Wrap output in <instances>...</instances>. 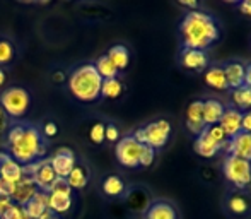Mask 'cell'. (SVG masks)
Segmentation results:
<instances>
[{
    "label": "cell",
    "instance_id": "obj_1",
    "mask_svg": "<svg viewBox=\"0 0 251 219\" xmlns=\"http://www.w3.org/2000/svg\"><path fill=\"white\" fill-rule=\"evenodd\" d=\"M179 33L183 38L185 48L205 52L212 43L219 40L221 31L214 17H210L203 10H192L186 12L179 24Z\"/></svg>",
    "mask_w": 251,
    "mask_h": 219
},
{
    "label": "cell",
    "instance_id": "obj_2",
    "mask_svg": "<svg viewBox=\"0 0 251 219\" xmlns=\"http://www.w3.org/2000/svg\"><path fill=\"white\" fill-rule=\"evenodd\" d=\"M67 86L75 100L82 103H93L101 98L102 77L98 74L94 63H82L67 77Z\"/></svg>",
    "mask_w": 251,
    "mask_h": 219
},
{
    "label": "cell",
    "instance_id": "obj_3",
    "mask_svg": "<svg viewBox=\"0 0 251 219\" xmlns=\"http://www.w3.org/2000/svg\"><path fill=\"white\" fill-rule=\"evenodd\" d=\"M47 147L48 142L41 134V130L33 123H26V129H24L21 139L12 146H7V149H9L10 156L21 166H27L43 160L47 154Z\"/></svg>",
    "mask_w": 251,
    "mask_h": 219
},
{
    "label": "cell",
    "instance_id": "obj_4",
    "mask_svg": "<svg viewBox=\"0 0 251 219\" xmlns=\"http://www.w3.org/2000/svg\"><path fill=\"white\" fill-rule=\"evenodd\" d=\"M132 137L137 142L149 146L154 151L162 149L168 144L169 137H171V123L164 118L154 120V122L147 123L146 127H139L132 134Z\"/></svg>",
    "mask_w": 251,
    "mask_h": 219
},
{
    "label": "cell",
    "instance_id": "obj_5",
    "mask_svg": "<svg viewBox=\"0 0 251 219\" xmlns=\"http://www.w3.org/2000/svg\"><path fill=\"white\" fill-rule=\"evenodd\" d=\"M31 94L21 86H10L0 93V107L9 115L10 120L24 116L29 110Z\"/></svg>",
    "mask_w": 251,
    "mask_h": 219
},
{
    "label": "cell",
    "instance_id": "obj_6",
    "mask_svg": "<svg viewBox=\"0 0 251 219\" xmlns=\"http://www.w3.org/2000/svg\"><path fill=\"white\" fill-rule=\"evenodd\" d=\"M222 173H224L226 180L239 190L251 185V161L236 156H226Z\"/></svg>",
    "mask_w": 251,
    "mask_h": 219
},
{
    "label": "cell",
    "instance_id": "obj_7",
    "mask_svg": "<svg viewBox=\"0 0 251 219\" xmlns=\"http://www.w3.org/2000/svg\"><path fill=\"white\" fill-rule=\"evenodd\" d=\"M142 147H144V144L137 142L132 137V134H128V136L122 137V139L116 142V147H115L116 160H118L120 164L125 166V168H139Z\"/></svg>",
    "mask_w": 251,
    "mask_h": 219
},
{
    "label": "cell",
    "instance_id": "obj_8",
    "mask_svg": "<svg viewBox=\"0 0 251 219\" xmlns=\"http://www.w3.org/2000/svg\"><path fill=\"white\" fill-rule=\"evenodd\" d=\"M221 151L227 153V156H236L241 160L251 161V134L239 132L236 137L227 139L221 146Z\"/></svg>",
    "mask_w": 251,
    "mask_h": 219
},
{
    "label": "cell",
    "instance_id": "obj_9",
    "mask_svg": "<svg viewBox=\"0 0 251 219\" xmlns=\"http://www.w3.org/2000/svg\"><path fill=\"white\" fill-rule=\"evenodd\" d=\"M48 161H50L53 171H55L56 176H60V178H67V176H69V173L72 171L74 166H75V163H77L74 151L67 149V147L58 149Z\"/></svg>",
    "mask_w": 251,
    "mask_h": 219
},
{
    "label": "cell",
    "instance_id": "obj_10",
    "mask_svg": "<svg viewBox=\"0 0 251 219\" xmlns=\"http://www.w3.org/2000/svg\"><path fill=\"white\" fill-rule=\"evenodd\" d=\"M219 125L224 130L227 139H232V137H236L239 132H243V111H239V110H236V108H226Z\"/></svg>",
    "mask_w": 251,
    "mask_h": 219
},
{
    "label": "cell",
    "instance_id": "obj_11",
    "mask_svg": "<svg viewBox=\"0 0 251 219\" xmlns=\"http://www.w3.org/2000/svg\"><path fill=\"white\" fill-rule=\"evenodd\" d=\"M179 62L185 69L201 72L208 67V56L201 50H193V48H183L179 54Z\"/></svg>",
    "mask_w": 251,
    "mask_h": 219
},
{
    "label": "cell",
    "instance_id": "obj_12",
    "mask_svg": "<svg viewBox=\"0 0 251 219\" xmlns=\"http://www.w3.org/2000/svg\"><path fill=\"white\" fill-rule=\"evenodd\" d=\"M203 101L201 100H195L188 105L186 108V127L188 130L193 134V136L199 137L205 129V123H203Z\"/></svg>",
    "mask_w": 251,
    "mask_h": 219
},
{
    "label": "cell",
    "instance_id": "obj_13",
    "mask_svg": "<svg viewBox=\"0 0 251 219\" xmlns=\"http://www.w3.org/2000/svg\"><path fill=\"white\" fill-rule=\"evenodd\" d=\"M0 176L12 183L23 180V166L17 163L9 153H0Z\"/></svg>",
    "mask_w": 251,
    "mask_h": 219
},
{
    "label": "cell",
    "instance_id": "obj_14",
    "mask_svg": "<svg viewBox=\"0 0 251 219\" xmlns=\"http://www.w3.org/2000/svg\"><path fill=\"white\" fill-rule=\"evenodd\" d=\"M38 192H40V190H38V187L34 185L33 180H31V178H23L21 182L16 183V187H14L12 200H14V204H17V206L23 207L24 204L29 202V200L33 199Z\"/></svg>",
    "mask_w": 251,
    "mask_h": 219
},
{
    "label": "cell",
    "instance_id": "obj_15",
    "mask_svg": "<svg viewBox=\"0 0 251 219\" xmlns=\"http://www.w3.org/2000/svg\"><path fill=\"white\" fill-rule=\"evenodd\" d=\"M226 207H227L229 214L236 218H243L246 214H250L251 211V200L246 193L243 192H236V193H231L226 200Z\"/></svg>",
    "mask_w": 251,
    "mask_h": 219
},
{
    "label": "cell",
    "instance_id": "obj_16",
    "mask_svg": "<svg viewBox=\"0 0 251 219\" xmlns=\"http://www.w3.org/2000/svg\"><path fill=\"white\" fill-rule=\"evenodd\" d=\"M224 76L227 81L229 89H238V87L245 86V69L246 65L241 62H227L224 67Z\"/></svg>",
    "mask_w": 251,
    "mask_h": 219
},
{
    "label": "cell",
    "instance_id": "obj_17",
    "mask_svg": "<svg viewBox=\"0 0 251 219\" xmlns=\"http://www.w3.org/2000/svg\"><path fill=\"white\" fill-rule=\"evenodd\" d=\"M23 209L27 219H40L48 211V193L38 192L29 202L24 204Z\"/></svg>",
    "mask_w": 251,
    "mask_h": 219
},
{
    "label": "cell",
    "instance_id": "obj_18",
    "mask_svg": "<svg viewBox=\"0 0 251 219\" xmlns=\"http://www.w3.org/2000/svg\"><path fill=\"white\" fill-rule=\"evenodd\" d=\"M146 219H178V211L171 202L155 200L147 209Z\"/></svg>",
    "mask_w": 251,
    "mask_h": 219
},
{
    "label": "cell",
    "instance_id": "obj_19",
    "mask_svg": "<svg viewBox=\"0 0 251 219\" xmlns=\"http://www.w3.org/2000/svg\"><path fill=\"white\" fill-rule=\"evenodd\" d=\"M203 123L207 125H215V123L221 122L222 115L226 111V107L221 100H215V98H210V100L203 101Z\"/></svg>",
    "mask_w": 251,
    "mask_h": 219
},
{
    "label": "cell",
    "instance_id": "obj_20",
    "mask_svg": "<svg viewBox=\"0 0 251 219\" xmlns=\"http://www.w3.org/2000/svg\"><path fill=\"white\" fill-rule=\"evenodd\" d=\"M91 171L87 168L86 163H75L74 169L67 176V182H69L70 189L72 190H84L89 183Z\"/></svg>",
    "mask_w": 251,
    "mask_h": 219
},
{
    "label": "cell",
    "instance_id": "obj_21",
    "mask_svg": "<svg viewBox=\"0 0 251 219\" xmlns=\"http://www.w3.org/2000/svg\"><path fill=\"white\" fill-rule=\"evenodd\" d=\"M203 81L208 87L215 91H229L227 87V81H226L224 76V69L221 65H212L205 69L203 74Z\"/></svg>",
    "mask_w": 251,
    "mask_h": 219
},
{
    "label": "cell",
    "instance_id": "obj_22",
    "mask_svg": "<svg viewBox=\"0 0 251 219\" xmlns=\"http://www.w3.org/2000/svg\"><path fill=\"white\" fill-rule=\"evenodd\" d=\"M101 190H102V193H104L106 197H111V199H115V197H122L123 193H125L126 185L118 175H108L104 180H102Z\"/></svg>",
    "mask_w": 251,
    "mask_h": 219
},
{
    "label": "cell",
    "instance_id": "obj_23",
    "mask_svg": "<svg viewBox=\"0 0 251 219\" xmlns=\"http://www.w3.org/2000/svg\"><path fill=\"white\" fill-rule=\"evenodd\" d=\"M193 149H195V153L201 158H214L215 154L221 151V146H217V144H215L214 140L207 136V134L201 132L200 136L195 139Z\"/></svg>",
    "mask_w": 251,
    "mask_h": 219
},
{
    "label": "cell",
    "instance_id": "obj_24",
    "mask_svg": "<svg viewBox=\"0 0 251 219\" xmlns=\"http://www.w3.org/2000/svg\"><path fill=\"white\" fill-rule=\"evenodd\" d=\"M17 56V47L14 43L12 38L5 36V34H0V67L5 69L7 65L16 60Z\"/></svg>",
    "mask_w": 251,
    "mask_h": 219
},
{
    "label": "cell",
    "instance_id": "obj_25",
    "mask_svg": "<svg viewBox=\"0 0 251 219\" xmlns=\"http://www.w3.org/2000/svg\"><path fill=\"white\" fill-rule=\"evenodd\" d=\"M108 58L113 62V65L120 70H125L130 63V50L125 47V45H113L108 50Z\"/></svg>",
    "mask_w": 251,
    "mask_h": 219
},
{
    "label": "cell",
    "instance_id": "obj_26",
    "mask_svg": "<svg viewBox=\"0 0 251 219\" xmlns=\"http://www.w3.org/2000/svg\"><path fill=\"white\" fill-rule=\"evenodd\" d=\"M72 207V195H62V193H48V209L55 214L69 213Z\"/></svg>",
    "mask_w": 251,
    "mask_h": 219
},
{
    "label": "cell",
    "instance_id": "obj_27",
    "mask_svg": "<svg viewBox=\"0 0 251 219\" xmlns=\"http://www.w3.org/2000/svg\"><path fill=\"white\" fill-rule=\"evenodd\" d=\"M0 219H27L24 209L12 199H0Z\"/></svg>",
    "mask_w": 251,
    "mask_h": 219
},
{
    "label": "cell",
    "instance_id": "obj_28",
    "mask_svg": "<svg viewBox=\"0 0 251 219\" xmlns=\"http://www.w3.org/2000/svg\"><path fill=\"white\" fill-rule=\"evenodd\" d=\"M231 101L236 110H251V87L241 86L231 91Z\"/></svg>",
    "mask_w": 251,
    "mask_h": 219
},
{
    "label": "cell",
    "instance_id": "obj_29",
    "mask_svg": "<svg viewBox=\"0 0 251 219\" xmlns=\"http://www.w3.org/2000/svg\"><path fill=\"white\" fill-rule=\"evenodd\" d=\"M122 93H123V82L118 77L102 81V86H101L102 98H106V100H116V98L122 96Z\"/></svg>",
    "mask_w": 251,
    "mask_h": 219
},
{
    "label": "cell",
    "instance_id": "obj_30",
    "mask_svg": "<svg viewBox=\"0 0 251 219\" xmlns=\"http://www.w3.org/2000/svg\"><path fill=\"white\" fill-rule=\"evenodd\" d=\"M94 67H96L98 74L102 77V81L118 77V69L113 65V62L108 58V55H101L100 58L94 62Z\"/></svg>",
    "mask_w": 251,
    "mask_h": 219
},
{
    "label": "cell",
    "instance_id": "obj_31",
    "mask_svg": "<svg viewBox=\"0 0 251 219\" xmlns=\"http://www.w3.org/2000/svg\"><path fill=\"white\" fill-rule=\"evenodd\" d=\"M203 132L207 134V136L210 137V139L214 140L217 146H222V144L227 140V136L224 134V130L221 129V125H219V123H215V125H207L203 129Z\"/></svg>",
    "mask_w": 251,
    "mask_h": 219
},
{
    "label": "cell",
    "instance_id": "obj_32",
    "mask_svg": "<svg viewBox=\"0 0 251 219\" xmlns=\"http://www.w3.org/2000/svg\"><path fill=\"white\" fill-rule=\"evenodd\" d=\"M48 193H62V195H72V189H70L67 178H60V176H56V180L53 182V185L50 187Z\"/></svg>",
    "mask_w": 251,
    "mask_h": 219
},
{
    "label": "cell",
    "instance_id": "obj_33",
    "mask_svg": "<svg viewBox=\"0 0 251 219\" xmlns=\"http://www.w3.org/2000/svg\"><path fill=\"white\" fill-rule=\"evenodd\" d=\"M89 140L96 146H101L104 142V123L98 122L94 123L93 127L89 129Z\"/></svg>",
    "mask_w": 251,
    "mask_h": 219
},
{
    "label": "cell",
    "instance_id": "obj_34",
    "mask_svg": "<svg viewBox=\"0 0 251 219\" xmlns=\"http://www.w3.org/2000/svg\"><path fill=\"white\" fill-rule=\"evenodd\" d=\"M154 160H155V151L149 146H144L142 153H140L139 166H142V168H149V166L154 163Z\"/></svg>",
    "mask_w": 251,
    "mask_h": 219
},
{
    "label": "cell",
    "instance_id": "obj_35",
    "mask_svg": "<svg viewBox=\"0 0 251 219\" xmlns=\"http://www.w3.org/2000/svg\"><path fill=\"white\" fill-rule=\"evenodd\" d=\"M14 187H16V183L9 182V180L0 176V199H12Z\"/></svg>",
    "mask_w": 251,
    "mask_h": 219
},
{
    "label": "cell",
    "instance_id": "obj_36",
    "mask_svg": "<svg viewBox=\"0 0 251 219\" xmlns=\"http://www.w3.org/2000/svg\"><path fill=\"white\" fill-rule=\"evenodd\" d=\"M120 139H122V136H120V129L115 125V123H108V125H104V140H108V142H118Z\"/></svg>",
    "mask_w": 251,
    "mask_h": 219
},
{
    "label": "cell",
    "instance_id": "obj_37",
    "mask_svg": "<svg viewBox=\"0 0 251 219\" xmlns=\"http://www.w3.org/2000/svg\"><path fill=\"white\" fill-rule=\"evenodd\" d=\"M41 134L45 136V139H51V137H55L56 134H58V127H56V123L48 122V123H45V125H43Z\"/></svg>",
    "mask_w": 251,
    "mask_h": 219
},
{
    "label": "cell",
    "instance_id": "obj_38",
    "mask_svg": "<svg viewBox=\"0 0 251 219\" xmlns=\"http://www.w3.org/2000/svg\"><path fill=\"white\" fill-rule=\"evenodd\" d=\"M10 125H12V120L9 118V115H7V113L3 111V108L0 107V134L7 132Z\"/></svg>",
    "mask_w": 251,
    "mask_h": 219
},
{
    "label": "cell",
    "instance_id": "obj_39",
    "mask_svg": "<svg viewBox=\"0 0 251 219\" xmlns=\"http://www.w3.org/2000/svg\"><path fill=\"white\" fill-rule=\"evenodd\" d=\"M243 132L251 134V110L243 113Z\"/></svg>",
    "mask_w": 251,
    "mask_h": 219
},
{
    "label": "cell",
    "instance_id": "obj_40",
    "mask_svg": "<svg viewBox=\"0 0 251 219\" xmlns=\"http://www.w3.org/2000/svg\"><path fill=\"white\" fill-rule=\"evenodd\" d=\"M239 10H241L243 14H246V16L251 17V0H245V2L239 3Z\"/></svg>",
    "mask_w": 251,
    "mask_h": 219
},
{
    "label": "cell",
    "instance_id": "obj_41",
    "mask_svg": "<svg viewBox=\"0 0 251 219\" xmlns=\"http://www.w3.org/2000/svg\"><path fill=\"white\" fill-rule=\"evenodd\" d=\"M245 86L251 87V63H248L245 69Z\"/></svg>",
    "mask_w": 251,
    "mask_h": 219
},
{
    "label": "cell",
    "instance_id": "obj_42",
    "mask_svg": "<svg viewBox=\"0 0 251 219\" xmlns=\"http://www.w3.org/2000/svg\"><path fill=\"white\" fill-rule=\"evenodd\" d=\"M5 84H7V72H5V69L0 67V89H2Z\"/></svg>",
    "mask_w": 251,
    "mask_h": 219
},
{
    "label": "cell",
    "instance_id": "obj_43",
    "mask_svg": "<svg viewBox=\"0 0 251 219\" xmlns=\"http://www.w3.org/2000/svg\"><path fill=\"white\" fill-rule=\"evenodd\" d=\"M40 219H60V218H58V214L51 213V211H50V209H48V211H47V213H45V214H43V216H41Z\"/></svg>",
    "mask_w": 251,
    "mask_h": 219
},
{
    "label": "cell",
    "instance_id": "obj_44",
    "mask_svg": "<svg viewBox=\"0 0 251 219\" xmlns=\"http://www.w3.org/2000/svg\"><path fill=\"white\" fill-rule=\"evenodd\" d=\"M181 5L188 7V9H199V2H186V0H181Z\"/></svg>",
    "mask_w": 251,
    "mask_h": 219
},
{
    "label": "cell",
    "instance_id": "obj_45",
    "mask_svg": "<svg viewBox=\"0 0 251 219\" xmlns=\"http://www.w3.org/2000/svg\"><path fill=\"white\" fill-rule=\"evenodd\" d=\"M53 79H55V81H65V74H63V72L53 74Z\"/></svg>",
    "mask_w": 251,
    "mask_h": 219
}]
</instances>
